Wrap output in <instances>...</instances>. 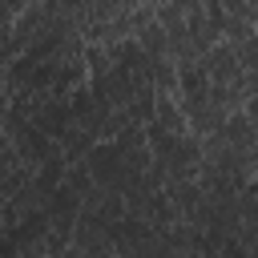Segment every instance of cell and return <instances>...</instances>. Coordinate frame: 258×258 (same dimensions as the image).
<instances>
[{
  "instance_id": "cell-8",
  "label": "cell",
  "mask_w": 258,
  "mask_h": 258,
  "mask_svg": "<svg viewBox=\"0 0 258 258\" xmlns=\"http://www.w3.org/2000/svg\"><path fill=\"white\" fill-rule=\"evenodd\" d=\"M250 4H254V8H258V0H250Z\"/></svg>"
},
{
  "instance_id": "cell-5",
  "label": "cell",
  "mask_w": 258,
  "mask_h": 258,
  "mask_svg": "<svg viewBox=\"0 0 258 258\" xmlns=\"http://www.w3.org/2000/svg\"><path fill=\"white\" fill-rule=\"evenodd\" d=\"M149 81L153 89H165V93H177V60L165 52V56H153L149 60Z\"/></svg>"
},
{
  "instance_id": "cell-4",
  "label": "cell",
  "mask_w": 258,
  "mask_h": 258,
  "mask_svg": "<svg viewBox=\"0 0 258 258\" xmlns=\"http://www.w3.org/2000/svg\"><path fill=\"white\" fill-rule=\"evenodd\" d=\"M137 44H141V48L149 52V60H153V56H165V52H169V32H165V28L157 24V16H153L149 24H141V28H137Z\"/></svg>"
},
{
  "instance_id": "cell-7",
  "label": "cell",
  "mask_w": 258,
  "mask_h": 258,
  "mask_svg": "<svg viewBox=\"0 0 258 258\" xmlns=\"http://www.w3.org/2000/svg\"><path fill=\"white\" fill-rule=\"evenodd\" d=\"M250 181H258V165H254V177H250Z\"/></svg>"
},
{
  "instance_id": "cell-1",
  "label": "cell",
  "mask_w": 258,
  "mask_h": 258,
  "mask_svg": "<svg viewBox=\"0 0 258 258\" xmlns=\"http://www.w3.org/2000/svg\"><path fill=\"white\" fill-rule=\"evenodd\" d=\"M202 64H206V73H210V81L214 85H234V81H242V60H238V48L230 44V40H218L206 56H202Z\"/></svg>"
},
{
  "instance_id": "cell-2",
  "label": "cell",
  "mask_w": 258,
  "mask_h": 258,
  "mask_svg": "<svg viewBox=\"0 0 258 258\" xmlns=\"http://www.w3.org/2000/svg\"><path fill=\"white\" fill-rule=\"evenodd\" d=\"M185 117H189V133H194V137H210V133H218V129L226 125L230 113H226L218 101H210V93H206L202 101L185 105Z\"/></svg>"
},
{
  "instance_id": "cell-3",
  "label": "cell",
  "mask_w": 258,
  "mask_h": 258,
  "mask_svg": "<svg viewBox=\"0 0 258 258\" xmlns=\"http://www.w3.org/2000/svg\"><path fill=\"white\" fill-rule=\"evenodd\" d=\"M153 121L165 129V133H189V117L177 101V93H165L157 89V105H153Z\"/></svg>"
},
{
  "instance_id": "cell-6",
  "label": "cell",
  "mask_w": 258,
  "mask_h": 258,
  "mask_svg": "<svg viewBox=\"0 0 258 258\" xmlns=\"http://www.w3.org/2000/svg\"><path fill=\"white\" fill-rule=\"evenodd\" d=\"M250 36H258V28H254V20H246V16H226V28H222V40H230V44H242V40H250Z\"/></svg>"
}]
</instances>
